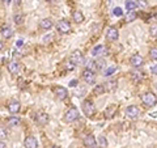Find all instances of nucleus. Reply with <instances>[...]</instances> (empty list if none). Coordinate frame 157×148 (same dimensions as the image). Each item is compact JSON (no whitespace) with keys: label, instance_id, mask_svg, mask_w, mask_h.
I'll return each mask as SVG.
<instances>
[{"label":"nucleus","instance_id":"obj_5","mask_svg":"<svg viewBox=\"0 0 157 148\" xmlns=\"http://www.w3.org/2000/svg\"><path fill=\"white\" fill-rule=\"evenodd\" d=\"M83 80L86 84H94L96 83V74H94V71L85 68L83 71Z\"/></svg>","mask_w":157,"mask_h":148},{"label":"nucleus","instance_id":"obj_34","mask_svg":"<svg viewBox=\"0 0 157 148\" xmlns=\"http://www.w3.org/2000/svg\"><path fill=\"white\" fill-rule=\"evenodd\" d=\"M98 143H100V146L103 147V148L107 147V142H106L105 136H100V140H98Z\"/></svg>","mask_w":157,"mask_h":148},{"label":"nucleus","instance_id":"obj_37","mask_svg":"<svg viewBox=\"0 0 157 148\" xmlns=\"http://www.w3.org/2000/svg\"><path fill=\"white\" fill-rule=\"evenodd\" d=\"M74 64H72L71 62H68V63H67V68H68V69H74Z\"/></svg>","mask_w":157,"mask_h":148},{"label":"nucleus","instance_id":"obj_19","mask_svg":"<svg viewBox=\"0 0 157 148\" xmlns=\"http://www.w3.org/2000/svg\"><path fill=\"white\" fill-rule=\"evenodd\" d=\"M103 86H105V91L114 92L118 88V81H117V80H109L107 83H105V84H103Z\"/></svg>","mask_w":157,"mask_h":148},{"label":"nucleus","instance_id":"obj_39","mask_svg":"<svg viewBox=\"0 0 157 148\" xmlns=\"http://www.w3.org/2000/svg\"><path fill=\"white\" fill-rule=\"evenodd\" d=\"M76 84H77V81H76V80H72V81L69 83V85H71V86H76Z\"/></svg>","mask_w":157,"mask_h":148},{"label":"nucleus","instance_id":"obj_32","mask_svg":"<svg viewBox=\"0 0 157 148\" xmlns=\"http://www.w3.org/2000/svg\"><path fill=\"white\" fill-rule=\"evenodd\" d=\"M114 16H117V17H120V16H123V9L120 7H115L113 11Z\"/></svg>","mask_w":157,"mask_h":148},{"label":"nucleus","instance_id":"obj_36","mask_svg":"<svg viewBox=\"0 0 157 148\" xmlns=\"http://www.w3.org/2000/svg\"><path fill=\"white\" fill-rule=\"evenodd\" d=\"M151 72H152L153 75H157V64H155V66L151 68Z\"/></svg>","mask_w":157,"mask_h":148},{"label":"nucleus","instance_id":"obj_44","mask_svg":"<svg viewBox=\"0 0 157 148\" xmlns=\"http://www.w3.org/2000/svg\"><path fill=\"white\" fill-rule=\"evenodd\" d=\"M47 1H52V0H47Z\"/></svg>","mask_w":157,"mask_h":148},{"label":"nucleus","instance_id":"obj_6","mask_svg":"<svg viewBox=\"0 0 157 148\" xmlns=\"http://www.w3.org/2000/svg\"><path fill=\"white\" fill-rule=\"evenodd\" d=\"M69 62H71L74 66H77V64H81L85 62V59H84V55L81 51H78V50H76V51H74L71 54V57H69Z\"/></svg>","mask_w":157,"mask_h":148},{"label":"nucleus","instance_id":"obj_45","mask_svg":"<svg viewBox=\"0 0 157 148\" xmlns=\"http://www.w3.org/2000/svg\"><path fill=\"white\" fill-rule=\"evenodd\" d=\"M0 1H4V0H0Z\"/></svg>","mask_w":157,"mask_h":148},{"label":"nucleus","instance_id":"obj_26","mask_svg":"<svg viewBox=\"0 0 157 148\" xmlns=\"http://www.w3.org/2000/svg\"><path fill=\"white\" fill-rule=\"evenodd\" d=\"M136 17H137L136 13L134 12V11H130V12L127 13V16H126V22H131V21H134Z\"/></svg>","mask_w":157,"mask_h":148},{"label":"nucleus","instance_id":"obj_9","mask_svg":"<svg viewBox=\"0 0 157 148\" xmlns=\"http://www.w3.org/2000/svg\"><path fill=\"white\" fill-rule=\"evenodd\" d=\"M35 121H37V123L39 125H47L50 121V117L47 113H45V111H39V113H37V115H35Z\"/></svg>","mask_w":157,"mask_h":148},{"label":"nucleus","instance_id":"obj_15","mask_svg":"<svg viewBox=\"0 0 157 148\" xmlns=\"http://www.w3.org/2000/svg\"><path fill=\"white\" fill-rule=\"evenodd\" d=\"M25 148H38V142L34 136H28L24 142Z\"/></svg>","mask_w":157,"mask_h":148},{"label":"nucleus","instance_id":"obj_30","mask_svg":"<svg viewBox=\"0 0 157 148\" xmlns=\"http://www.w3.org/2000/svg\"><path fill=\"white\" fill-rule=\"evenodd\" d=\"M149 57L152 60H157V47H152L149 50Z\"/></svg>","mask_w":157,"mask_h":148},{"label":"nucleus","instance_id":"obj_28","mask_svg":"<svg viewBox=\"0 0 157 148\" xmlns=\"http://www.w3.org/2000/svg\"><path fill=\"white\" fill-rule=\"evenodd\" d=\"M115 71H117V67L111 66V67H109V68H106L105 71H103V75H105V76H110V75H113Z\"/></svg>","mask_w":157,"mask_h":148},{"label":"nucleus","instance_id":"obj_29","mask_svg":"<svg viewBox=\"0 0 157 148\" xmlns=\"http://www.w3.org/2000/svg\"><path fill=\"white\" fill-rule=\"evenodd\" d=\"M94 63H96V68L100 69V71H102V69L105 68V64L106 63H105V60H103L102 58H101V59H98L97 62H94Z\"/></svg>","mask_w":157,"mask_h":148},{"label":"nucleus","instance_id":"obj_40","mask_svg":"<svg viewBox=\"0 0 157 148\" xmlns=\"http://www.w3.org/2000/svg\"><path fill=\"white\" fill-rule=\"evenodd\" d=\"M22 43H24V42H22V41L20 40V41H17V43H16V45H17L18 47H21V46H22Z\"/></svg>","mask_w":157,"mask_h":148},{"label":"nucleus","instance_id":"obj_35","mask_svg":"<svg viewBox=\"0 0 157 148\" xmlns=\"http://www.w3.org/2000/svg\"><path fill=\"white\" fill-rule=\"evenodd\" d=\"M149 32H151V35H157V25H152Z\"/></svg>","mask_w":157,"mask_h":148},{"label":"nucleus","instance_id":"obj_20","mask_svg":"<svg viewBox=\"0 0 157 148\" xmlns=\"http://www.w3.org/2000/svg\"><path fill=\"white\" fill-rule=\"evenodd\" d=\"M72 18H74L75 22H77V24H81V22L84 21L83 12H80V11H75V12H72Z\"/></svg>","mask_w":157,"mask_h":148},{"label":"nucleus","instance_id":"obj_38","mask_svg":"<svg viewBox=\"0 0 157 148\" xmlns=\"http://www.w3.org/2000/svg\"><path fill=\"white\" fill-rule=\"evenodd\" d=\"M0 148H8V147H7V144H5L3 140H0Z\"/></svg>","mask_w":157,"mask_h":148},{"label":"nucleus","instance_id":"obj_43","mask_svg":"<svg viewBox=\"0 0 157 148\" xmlns=\"http://www.w3.org/2000/svg\"><path fill=\"white\" fill-rule=\"evenodd\" d=\"M51 148H59V147H51Z\"/></svg>","mask_w":157,"mask_h":148},{"label":"nucleus","instance_id":"obj_24","mask_svg":"<svg viewBox=\"0 0 157 148\" xmlns=\"http://www.w3.org/2000/svg\"><path fill=\"white\" fill-rule=\"evenodd\" d=\"M137 8V4L135 1H132V0H127V1H126V9L128 11V12H130V11H135Z\"/></svg>","mask_w":157,"mask_h":148},{"label":"nucleus","instance_id":"obj_25","mask_svg":"<svg viewBox=\"0 0 157 148\" xmlns=\"http://www.w3.org/2000/svg\"><path fill=\"white\" fill-rule=\"evenodd\" d=\"M13 20H15V22L17 25H21L22 22H24L25 20V17H24V15L22 13H17V15H15V17H13Z\"/></svg>","mask_w":157,"mask_h":148},{"label":"nucleus","instance_id":"obj_22","mask_svg":"<svg viewBox=\"0 0 157 148\" xmlns=\"http://www.w3.org/2000/svg\"><path fill=\"white\" fill-rule=\"evenodd\" d=\"M131 79H132L134 81H141L143 80V74L140 71H137V69H135V71L131 72Z\"/></svg>","mask_w":157,"mask_h":148},{"label":"nucleus","instance_id":"obj_16","mask_svg":"<svg viewBox=\"0 0 157 148\" xmlns=\"http://www.w3.org/2000/svg\"><path fill=\"white\" fill-rule=\"evenodd\" d=\"M8 71H9V74L12 75H17L18 71H20V64L17 60H12V62L8 63Z\"/></svg>","mask_w":157,"mask_h":148},{"label":"nucleus","instance_id":"obj_33","mask_svg":"<svg viewBox=\"0 0 157 148\" xmlns=\"http://www.w3.org/2000/svg\"><path fill=\"white\" fill-rule=\"evenodd\" d=\"M94 64H96V63H94L93 60H85V66H86V68H88V69H92V71H93L94 67H96Z\"/></svg>","mask_w":157,"mask_h":148},{"label":"nucleus","instance_id":"obj_12","mask_svg":"<svg viewBox=\"0 0 157 148\" xmlns=\"http://www.w3.org/2000/svg\"><path fill=\"white\" fill-rule=\"evenodd\" d=\"M83 142H84V146L86 148H96L97 147V140L93 135H86Z\"/></svg>","mask_w":157,"mask_h":148},{"label":"nucleus","instance_id":"obj_42","mask_svg":"<svg viewBox=\"0 0 157 148\" xmlns=\"http://www.w3.org/2000/svg\"><path fill=\"white\" fill-rule=\"evenodd\" d=\"M3 49H4V43H3L1 41H0V50H3Z\"/></svg>","mask_w":157,"mask_h":148},{"label":"nucleus","instance_id":"obj_17","mask_svg":"<svg viewBox=\"0 0 157 148\" xmlns=\"http://www.w3.org/2000/svg\"><path fill=\"white\" fill-rule=\"evenodd\" d=\"M0 33H1V35L4 38H11L13 35V30L11 26H8V25H3L1 28H0Z\"/></svg>","mask_w":157,"mask_h":148},{"label":"nucleus","instance_id":"obj_13","mask_svg":"<svg viewBox=\"0 0 157 148\" xmlns=\"http://www.w3.org/2000/svg\"><path fill=\"white\" fill-rule=\"evenodd\" d=\"M54 92H55V96H57L59 100H66L67 97H68V91H67L64 86H57V88L54 89Z\"/></svg>","mask_w":157,"mask_h":148},{"label":"nucleus","instance_id":"obj_8","mask_svg":"<svg viewBox=\"0 0 157 148\" xmlns=\"http://www.w3.org/2000/svg\"><path fill=\"white\" fill-rule=\"evenodd\" d=\"M130 63H131V66H132L134 68H139V67H141L143 64H144V59H143L141 55L134 54L132 57H131V59H130Z\"/></svg>","mask_w":157,"mask_h":148},{"label":"nucleus","instance_id":"obj_31","mask_svg":"<svg viewBox=\"0 0 157 148\" xmlns=\"http://www.w3.org/2000/svg\"><path fill=\"white\" fill-rule=\"evenodd\" d=\"M8 136V131H7V128H5L4 126H0V139H5Z\"/></svg>","mask_w":157,"mask_h":148},{"label":"nucleus","instance_id":"obj_27","mask_svg":"<svg viewBox=\"0 0 157 148\" xmlns=\"http://www.w3.org/2000/svg\"><path fill=\"white\" fill-rule=\"evenodd\" d=\"M18 123H20L18 117H11V118L8 119V125H9V126H17Z\"/></svg>","mask_w":157,"mask_h":148},{"label":"nucleus","instance_id":"obj_21","mask_svg":"<svg viewBox=\"0 0 157 148\" xmlns=\"http://www.w3.org/2000/svg\"><path fill=\"white\" fill-rule=\"evenodd\" d=\"M39 26H41L42 29H45V30H49V29H51L52 28V21L50 20V18H43V20L39 22Z\"/></svg>","mask_w":157,"mask_h":148},{"label":"nucleus","instance_id":"obj_1","mask_svg":"<svg viewBox=\"0 0 157 148\" xmlns=\"http://www.w3.org/2000/svg\"><path fill=\"white\" fill-rule=\"evenodd\" d=\"M141 101L147 108H152V106H155L157 104V97L152 93V92H147V93L143 94Z\"/></svg>","mask_w":157,"mask_h":148},{"label":"nucleus","instance_id":"obj_11","mask_svg":"<svg viewBox=\"0 0 157 148\" xmlns=\"http://www.w3.org/2000/svg\"><path fill=\"white\" fill-rule=\"evenodd\" d=\"M106 54H107V50H106V47L103 45H97L92 50V55L93 57H102V55H106Z\"/></svg>","mask_w":157,"mask_h":148},{"label":"nucleus","instance_id":"obj_10","mask_svg":"<svg viewBox=\"0 0 157 148\" xmlns=\"http://www.w3.org/2000/svg\"><path fill=\"white\" fill-rule=\"evenodd\" d=\"M118 37H119V33H118V29L114 26H110L107 30H106V38L109 41H117Z\"/></svg>","mask_w":157,"mask_h":148},{"label":"nucleus","instance_id":"obj_7","mask_svg":"<svg viewBox=\"0 0 157 148\" xmlns=\"http://www.w3.org/2000/svg\"><path fill=\"white\" fill-rule=\"evenodd\" d=\"M139 114H140V110L135 105H130L126 108V117L128 119H136L139 117Z\"/></svg>","mask_w":157,"mask_h":148},{"label":"nucleus","instance_id":"obj_14","mask_svg":"<svg viewBox=\"0 0 157 148\" xmlns=\"http://www.w3.org/2000/svg\"><path fill=\"white\" fill-rule=\"evenodd\" d=\"M20 109H21V104H20L18 101H11L9 104H8V110H9V113L12 114H17L20 111Z\"/></svg>","mask_w":157,"mask_h":148},{"label":"nucleus","instance_id":"obj_2","mask_svg":"<svg viewBox=\"0 0 157 148\" xmlns=\"http://www.w3.org/2000/svg\"><path fill=\"white\" fill-rule=\"evenodd\" d=\"M80 117V114H78V110L76 108H69L68 110L66 111V114H64V121L67 122V123H72V122H75L76 119Z\"/></svg>","mask_w":157,"mask_h":148},{"label":"nucleus","instance_id":"obj_3","mask_svg":"<svg viewBox=\"0 0 157 148\" xmlns=\"http://www.w3.org/2000/svg\"><path fill=\"white\" fill-rule=\"evenodd\" d=\"M81 108H83V111L84 114H85L86 117H93L94 114H96V108H94V104L92 101H89V100H86V101L83 102V105H81Z\"/></svg>","mask_w":157,"mask_h":148},{"label":"nucleus","instance_id":"obj_18","mask_svg":"<svg viewBox=\"0 0 157 148\" xmlns=\"http://www.w3.org/2000/svg\"><path fill=\"white\" fill-rule=\"evenodd\" d=\"M115 111H117V105H114V104L109 105L105 110V118H107V119L113 118V117L115 115Z\"/></svg>","mask_w":157,"mask_h":148},{"label":"nucleus","instance_id":"obj_4","mask_svg":"<svg viewBox=\"0 0 157 148\" xmlns=\"http://www.w3.org/2000/svg\"><path fill=\"white\" fill-rule=\"evenodd\" d=\"M57 29L62 34H68V33L71 32V24L67 20H59L57 22Z\"/></svg>","mask_w":157,"mask_h":148},{"label":"nucleus","instance_id":"obj_41","mask_svg":"<svg viewBox=\"0 0 157 148\" xmlns=\"http://www.w3.org/2000/svg\"><path fill=\"white\" fill-rule=\"evenodd\" d=\"M151 117H153V118H157V111H156V113H151Z\"/></svg>","mask_w":157,"mask_h":148},{"label":"nucleus","instance_id":"obj_23","mask_svg":"<svg viewBox=\"0 0 157 148\" xmlns=\"http://www.w3.org/2000/svg\"><path fill=\"white\" fill-rule=\"evenodd\" d=\"M105 86H103V84H100V85H96L93 89V93L96 94V96H100V94H103L105 93Z\"/></svg>","mask_w":157,"mask_h":148}]
</instances>
